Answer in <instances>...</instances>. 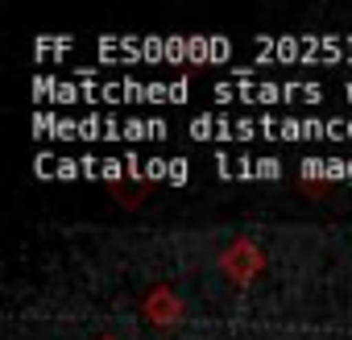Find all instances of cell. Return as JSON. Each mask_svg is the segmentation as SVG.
<instances>
[{
    "label": "cell",
    "instance_id": "3957f363",
    "mask_svg": "<svg viewBox=\"0 0 352 340\" xmlns=\"http://www.w3.org/2000/svg\"><path fill=\"white\" fill-rule=\"evenodd\" d=\"M278 175H282L278 158H257V179H278Z\"/></svg>",
    "mask_w": 352,
    "mask_h": 340
},
{
    "label": "cell",
    "instance_id": "5b68a950",
    "mask_svg": "<svg viewBox=\"0 0 352 340\" xmlns=\"http://www.w3.org/2000/svg\"><path fill=\"white\" fill-rule=\"evenodd\" d=\"M344 96H348V100H352V83H348V87H344Z\"/></svg>",
    "mask_w": 352,
    "mask_h": 340
},
{
    "label": "cell",
    "instance_id": "6da1fadb",
    "mask_svg": "<svg viewBox=\"0 0 352 340\" xmlns=\"http://www.w3.org/2000/svg\"><path fill=\"white\" fill-rule=\"evenodd\" d=\"M220 100H249V104H278V100H323L319 83H274V79H257L253 71H241L232 83H216Z\"/></svg>",
    "mask_w": 352,
    "mask_h": 340
},
{
    "label": "cell",
    "instance_id": "7a4b0ae2",
    "mask_svg": "<svg viewBox=\"0 0 352 340\" xmlns=\"http://www.w3.org/2000/svg\"><path fill=\"white\" fill-rule=\"evenodd\" d=\"M166 179L170 183H187V162L183 158H166Z\"/></svg>",
    "mask_w": 352,
    "mask_h": 340
},
{
    "label": "cell",
    "instance_id": "277c9868",
    "mask_svg": "<svg viewBox=\"0 0 352 340\" xmlns=\"http://www.w3.org/2000/svg\"><path fill=\"white\" fill-rule=\"evenodd\" d=\"M348 183H352V158H348Z\"/></svg>",
    "mask_w": 352,
    "mask_h": 340
}]
</instances>
